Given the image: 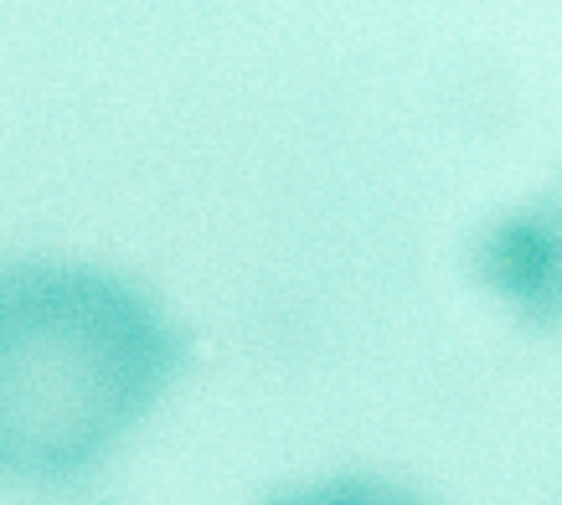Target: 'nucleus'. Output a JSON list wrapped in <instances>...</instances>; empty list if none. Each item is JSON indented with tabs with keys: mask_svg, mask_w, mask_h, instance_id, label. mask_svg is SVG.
I'll return each mask as SVG.
<instances>
[{
	"mask_svg": "<svg viewBox=\"0 0 562 505\" xmlns=\"http://www.w3.org/2000/svg\"><path fill=\"white\" fill-rule=\"evenodd\" d=\"M269 505H428L424 495H413L387 480H367V474H346V480H325L310 490H290Z\"/></svg>",
	"mask_w": 562,
	"mask_h": 505,
	"instance_id": "nucleus-3",
	"label": "nucleus"
},
{
	"mask_svg": "<svg viewBox=\"0 0 562 505\" xmlns=\"http://www.w3.org/2000/svg\"><path fill=\"white\" fill-rule=\"evenodd\" d=\"M475 269L531 325H562V186L495 222Z\"/></svg>",
	"mask_w": 562,
	"mask_h": 505,
	"instance_id": "nucleus-2",
	"label": "nucleus"
},
{
	"mask_svg": "<svg viewBox=\"0 0 562 505\" xmlns=\"http://www.w3.org/2000/svg\"><path fill=\"white\" fill-rule=\"evenodd\" d=\"M181 340L124 279L0 263V480L78 485L166 392Z\"/></svg>",
	"mask_w": 562,
	"mask_h": 505,
	"instance_id": "nucleus-1",
	"label": "nucleus"
}]
</instances>
